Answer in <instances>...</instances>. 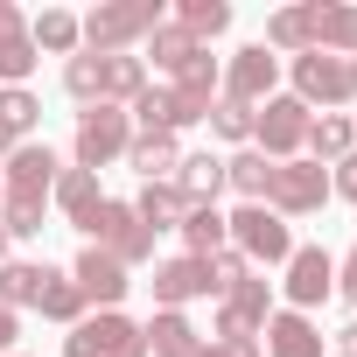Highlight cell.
I'll return each instance as SVG.
<instances>
[{"instance_id": "43", "label": "cell", "mask_w": 357, "mask_h": 357, "mask_svg": "<svg viewBox=\"0 0 357 357\" xmlns=\"http://www.w3.org/2000/svg\"><path fill=\"white\" fill-rule=\"evenodd\" d=\"M336 357H357V322H350V329L336 336Z\"/></svg>"}, {"instance_id": "44", "label": "cell", "mask_w": 357, "mask_h": 357, "mask_svg": "<svg viewBox=\"0 0 357 357\" xmlns=\"http://www.w3.org/2000/svg\"><path fill=\"white\" fill-rule=\"evenodd\" d=\"M8 245H15V238H8V231H0V266H8Z\"/></svg>"}, {"instance_id": "23", "label": "cell", "mask_w": 357, "mask_h": 357, "mask_svg": "<svg viewBox=\"0 0 357 357\" xmlns=\"http://www.w3.org/2000/svg\"><path fill=\"white\" fill-rule=\"evenodd\" d=\"M343 154H357V126H350L343 112H322V119H308V161L336 168Z\"/></svg>"}, {"instance_id": "20", "label": "cell", "mask_w": 357, "mask_h": 357, "mask_svg": "<svg viewBox=\"0 0 357 357\" xmlns=\"http://www.w3.org/2000/svg\"><path fill=\"white\" fill-rule=\"evenodd\" d=\"M225 190H238V204H266V190H273V161H266L259 147L225 154Z\"/></svg>"}, {"instance_id": "5", "label": "cell", "mask_w": 357, "mask_h": 357, "mask_svg": "<svg viewBox=\"0 0 357 357\" xmlns=\"http://www.w3.org/2000/svg\"><path fill=\"white\" fill-rule=\"evenodd\" d=\"M287 77H294V98L315 112H336V105H350L357 98V70L343 63V56H322V50H308V56H287Z\"/></svg>"}, {"instance_id": "9", "label": "cell", "mask_w": 357, "mask_h": 357, "mask_svg": "<svg viewBox=\"0 0 357 357\" xmlns=\"http://www.w3.org/2000/svg\"><path fill=\"white\" fill-rule=\"evenodd\" d=\"M126 119H133V133H183V126H197V119H211V98H183V91H168V84H147L133 105H126Z\"/></svg>"}, {"instance_id": "25", "label": "cell", "mask_w": 357, "mask_h": 357, "mask_svg": "<svg viewBox=\"0 0 357 357\" xmlns=\"http://www.w3.org/2000/svg\"><path fill=\"white\" fill-rule=\"evenodd\" d=\"M197 50H204V43H190V29H175V22H161V29H154V36L140 43V63H154L161 77H175V70H183V63H190Z\"/></svg>"}, {"instance_id": "31", "label": "cell", "mask_w": 357, "mask_h": 357, "mask_svg": "<svg viewBox=\"0 0 357 357\" xmlns=\"http://www.w3.org/2000/svg\"><path fill=\"white\" fill-rule=\"evenodd\" d=\"M266 50L273 56H308V8H273L266 15Z\"/></svg>"}, {"instance_id": "14", "label": "cell", "mask_w": 357, "mask_h": 357, "mask_svg": "<svg viewBox=\"0 0 357 357\" xmlns=\"http://www.w3.org/2000/svg\"><path fill=\"white\" fill-rule=\"evenodd\" d=\"M70 280H77V294H84L91 308H119V301H126V287H133V280H126V266H119L112 252H98V245H84V252H77Z\"/></svg>"}, {"instance_id": "6", "label": "cell", "mask_w": 357, "mask_h": 357, "mask_svg": "<svg viewBox=\"0 0 357 357\" xmlns=\"http://www.w3.org/2000/svg\"><path fill=\"white\" fill-rule=\"evenodd\" d=\"M84 238H91L98 252H112L126 273H133L140 259H154V231H147V225H140V211H133V204H119V197H105V204H98V218H91V231H84Z\"/></svg>"}, {"instance_id": "36", "label": "cell", "mask_w": 357, "mask_h": 357, "mask_svg": "<svg viewBox=\"0 0 357 357\" xmlns=\"http://www.w3.org/2000/svg\"><path fill=\"white\" fill-rule=\"evenodd\" d=\"M0 231H8V238H43V204H29V197H0Z\"/></svg>"}, {"instance_id": "34", "label": "cell", "mask_w": 357, "mask_h": 357, "mask_svg": "<svg viewBox=\"0 0 357 357\" xmlns=\"http://www.w3.org/2000/svg\"><path fill=\"white\" fill-rule=\"evenodd\" d=\"M63 91H70L77 105H98V91H105V56H84V50H77V56L63 63Z\"/></svg>"}, {"instance_id": "10", "label": "cell", "mask_w": 357, "mask_h": 357, "mask_svg": "<svg viewBox=\"0 0 357 357\" xmlns=\"http://www.w3.org/2000/svg\"><path fill=\"white\" fill-rule=\"evenodd\" d=\"M280 91V56L266 50V43H245L238 56H225V84H218V98H238V105H266Z\"/></svg>"}, {"instance_id": "28", "label": "cell", "mask_w": 357, "mask_h": 357, "mask_svg": "<svg viewBox=\"0 0 357 357\" xmlns=\"http://www.w3.org/2000/svg\"><path fill=\"white\" fill-rule=\"evenodd\" d=\"M183 245H190V259H211V252H225V245H231V231H225V211H218V204H190V218H183Z\"/></svg>"}, {"instance_id": "35", "label": "cell", "mask_w": 357, "mask_h": 357, "mask_svg": "<svg viewBox=\"0 0 357 357\" xmlns=\"http://www.w3.org/2000/svg\"><path fill=\"white\" fill-rule=\"evenodd\" d=\"M36 63H43V50L29 43V29L22 36H0V84H29Z\"/></svg>"}, {"instance_id": "7", "label": "cell", "mask_w": 357, "mask_h": 357, "mask_svg": "<svg viewBox=\"0 0 357 357\" xmlns=\"http://www.w3.org/2000/svg\"><path fill=\"white\" fill-rule=\"evenodd\" d=\"M63 357H147V336H140V322H126L119 308H91V315L63 336Z\"/></svg>"}, {"instance_id": "29", "label": "cell", "mask_w": 357, "mask_h": 357, "mask_svg": "<svg viewBox=\"0 0 357 357\" xmlns=\"http://www.w3.org/2000/svg\"><path fill=\"white\" fill-rule=\"evenodd\" d=\"M147 91V63L126 50V56H105V91H98V105H133Z\"/></svg>"}, {"instance_id": "27", "label": "cell", "mask_w": 357, "mask_h": 357, "mask_svg": "<svg viewBox=\"0 0 357 357\" xmlns=\"http://www.w3.org/2000/svg\"><path fill=\"white\" fill-rule=\"evenodd\" d=\"M29 43H36V50H50V56H77V50H84V36H77V15H70V8H43V15L29 22Z\"/></svg>"}, {"instance_id": "37", "label": "cell", "mask_w": 357, "mask_h": 357, "mask_svg": "<svg viewBox=\"0 0 357 357\" xmlns=\"http://www.w3.org/2000/svg\"><path fill=\"white\" fill-rule=\"evenodd\" d=\"M211 133H218V140H252V105L211 98Z\"/></svg>"}, {"instance_id": "45", "label": "cell", "mask_w": 357, "mask_h": 357, "mask_svg": "<svg viewBox=\"0 0 357 357\" xmlns=\"http://www.w3.org/2000/svg\"><path fill=\"white\" fill-rule=\"evenodd\" d=\"M15 357H22V350H15Z\"/></svg>"}, {"instance_id": "1", "label": "cell", "mask_w": 357, "mask_h": 357, "mask_svg": "<svg viewBox=\"0 0 357 357\" xmlns=\"http://www.w3.org/2000/svg\"><path fill=\"white\" fill-rule=\"evenodd\" d=\"M161 22H168L161 0H98L91 15H77V36H84V56H126Z\"/></svg>"}, {"instance_id": "26", "label": "cell", "mask_w": 357, "mask_h": 357, "mask_svg": "<svg viewBox=\"0 0 357 357\" xmlns=\"http://www.w3.org/2000/svg\"><path fill=\"white\" fill-rule=\"evenodd\" d=\"M175 29H190V43H218L225 29H231V8H225V0H175V15H168Z\"/></svg>"}, {"instance_id": "18", "label": "cell", "mask_w": 357, "mask_h": 357, "mask_svg": "<svg viewBox=\"0 0 357 357\" xmlns=\"http://www.w3.org/2000/svg\"><path fill=\"white\" fill-rule=\"evenodd\" d=\"M126 168L140 175V183H175V168H183V147H175L168 133H133Z\"/></svg>"}, {"instance_id": "41", "label": "cell", "mask_w": 357, "mask_h": 357, "mask_svg": "<svg viewBox=\"0 0 357 357\" xmlns=\"http://www.w3.org/2000/svg\"><path fill=\"white\" fill-rule=\"evenodd\" d=\"M15 336H22V315L0 308V357H15Z\"/></svg>"}, {"instance_id": "42", "label": "cell", "mask_w": 357, "mask_h": 357, "mask_svg": "<svg viewBox=\"0 0 357 357\" xmlns=\"http://www.w3.org/2000/svg\"><path fill=\"white\" fill-rule=\"evenodd\" d=\"M22 29H29V15L15 8V0H0V36H22Z\"/></svg>"}, {"instance_id": "19", "label": "cell", "mask_w": 357, "mask_h": 357, "mask_svg": "<svg viewBox=\"0 0 357 357\" xmlns=\"http://www.w3.org/2000/svg\"><path fill=\"white\" fill-rule=\"evenodd\" d=\"M140 336H147V357H197V343H204L183 308H154V322Z\"/></svg>"}, {"instance_id": "24", "label": "cell", "mask_w": 357, "mask_h": 357, "mask_svg": "<svg viewBox=\"0 0 357 357\" xmlns=\"http://www.w3.org/2000/svg\"><path fill=\"white\" fill-rule=\"evenodd\" d=\"M36 308H43L50 322H63V329H77V322L91 315V301L77 294V280H70V273H56V266L43 273V294H36Z\"/></svg>"}, {"instance_id": "39", "label": "cell", "mask_w": 357, "mask_h": 357, "mask_svg": "<svg viewBox=\"0 0 357 357\" xmlns=\"http://www.w3.org/2000/svg\"><path fill=\"white\" fill-rule=\"evenodd\" d=\"M329 197H350V204H357V154H343V161L329 168Z\"/></svg>"}, {"instance_id": "8", "label": "cell", "mask_w": 357, "mask_h": 357, "mask_svg": "<svg viewBox=\"0 0 357 357\" xmlns=\"http://www.w3.org/2000/svg\"><path fill=\"white\" fill-rule=\"evenodd\" d=\"M322 204H329V168H322V161H308V154H294V161H273L266 211H280V218H315Z\"/></svg>"}, {"instance_id": "21", "label": "cell", "mask_w": 357, "mask_h": 357, "mask_svg": "<svg viewBox=\"0 0 357 357\" xmlns=\"http://www.w3.org/2000/svg\"><path fill=\"white\" fill-rule=\"evenodd\" d=\"M133 211H140V225H147V231H183V218H190V197L175 190V183H140Z\"/></svg>"}, {"instance_id": "38", "label": "cell", "mask_w": 357, "mask_h": 357, "mask_svg": "<svg viewBox=\"0 0 357 357\" xmlns=\"http://www.w3.org/2000/svg\"><path fill=\"white\" fill-rule=\"evenodd\" d=\"M204 266H211V294H218V301H225V294H231V287L252 273V266H245V252H231V245H225V252H211Z\"/></svg>"}, {"instance_id": "15", "label": "cell", "mask_w": 357, "mask_h": 357, "mask_svg": "<svg viewBox=\"0 0 357 357\" xmlns=\"http://www.w3.org/2000/svg\"><path fill=\"white\" fill-rule=\"evenodd\" d=\"M259 357H322V329L301 308H273L259 329Z\"/></svg>"}, {"instance_id": "2", "label": "cell", "mask_w": 357, "mask_h": 357, "mask_svg": "<svg viewBox=\"0 0 357 357\" xmlns=\"http://www.w3.org/2000/svg\"><path fill=\"white\" fill-rule=\"evenodd\" d=\"M126 147H133V119H126V105H84L77 112V133H70V168H112V161H126Z\"/></svg>"}, {"instance_id": "17", "label": "cell", "mask_w": 357, "mask_h": 357, "mask_svg": "<svg viewBox=\"0 0 357 357\" xmlns=\"http://www.w3.org/2000/svg\"><path fill=\"white\" fill-rule=\"evenodd\" d=\"M50 204H56L77 231H91V218H98L105 190H98V175H91V168H63V175H56V190H50Z\"/></svg>"}, {"instance_id": "12", "label": "cell", "mask_w": 357, "mask_h": 357, "mask_svg": "<svg viewBox=\"0 0 357 357\" xmlns=\"http://www.w3.org/2000/svg\"><path fill=\"white\" fill-rule=\"evenodd\" d=\"M56 175H63L56 147H50V140H22V147L8 154V175H0V197H29V204H50Z\"/></svg>"}, {"instance_id": "13", "label": "cell", "mask_w": 357, "mask_h": 357, "mask_svg": "<svg viewBox=\"0 0 357 357\" xmlns=\"http://www.w3.org/2000/svg\"><path fill=\"white\" fill-rule=\"evenodd\" d=\"M308 50L322 56H357V8L350 0H308Z\"/></svg>"}, {"instance_id": "32", "label": "cell", "mask_w": 357, "mask_h": 357, "mask_svg": "<svg viewBox=\"0 0 357 357\" xmlns=\"http://www.w3.org/2000/svg\"><path fill=\"white\" fill-rule=\"evenodd\" d=\"M218 84H225V63H218L211 50H197L183 70L168 77V91H183V98H218Z\"/></svg>"}, {"instance_id": "33", "label": "cell", "mask_w": 357, "mask_h": 357, "mask_svg": "<svg viewBox=\"0 0 357 357\" xmlns=\"http://www.w3.org/2000/svg\"><path fill=\"white\" fill-rule=\"evenodd\" d=\"M36 119H43V98H36L29 84H0V126H8L15 140H29Z\"/></svg>"}, {"instance_id": "4", "label": "cell", "mask_w": 357, "mask_h": 357, "mask_svg": "<svg viewBox=\"0 0 357 357\" xmlns=\"http://www.w3.org/2000/svg\"><path fill=\"white\" fill-rule=\"evenodd\" d=\"M308 105L294 98V91H273L266 105H252V147L266 154V161H294L301 147H308Z\"/></svg>"}, {"instance_id": "3", "label": "cell", "mask_w": 357, "mask_h": 357, "mask_svg": "<svg viewBox=\"0 0 357 357\" xmlns=\"http://www.w3.org/2000/svg\"><path fill=\"white\" fill-rule=\"evenodd\" d=\"M225 231H231V252H245V266H287V252H294V225L266 204H238L225 218Z\"/></svg>"}, {"instance_id": "22", "label": "cell", "mask_w": 357, "mask_h": 357, "mask_svg": "<svg viewBox=\"0 0 357 357\" xmlns=\"http://www.w3.org/2000/svg\"><path fill=\"white\" fill-rule=\"evenodd\" d=\"M175 190H183L190 204H218V197H225V154H183Z\"/></svg>"}, {"instance_id": "11", "label": "cell", "mask_w": 357, "mask_h": 357, "mask_svg": "<svg viewBox=\"0 0 357 357\" xmlns=\"http://www.w3.org/2000/svg\"><path fill=\"white\" fill-rule=\"evenodd\" d=\"M280 294H287V308H322L329 294H336V259L322 252V245H294L287 252V266H280Z\"/></svg>"}, {"instance_id": "30", "label": "cell", "mask_w": 357, "mask_h": 357, "mask_svg": "<svg viewBox=\"0 0 357 357\" xmlns=\"http://www.w3.org/2000/svg\"><path fill=\"white\" fill-rule=\"evenodd\" d=\"M43 273L50 266H36V259H8V266H0V308H36V294H43Z\"/></svg>"}, {"instance_id": "40", "label": "cell", "mask_w": 357, "mask_h": 357, "mask_svg": "<svg viewBox=\"0 0 357 357\" xmlns=\"http://www.w3.org/2000/svg\"><path fill=\"white\" fill-rule=\"evenodd\" d=\"M336 294H343V301H350V308H357V252H350V259H343V266H336Z\"/></svg>"}, {"instance_id": "16", "label": "cell", "mask_w": 357, "mask_h": 357, "mask_svg": "<svg viewBox=\"0 0 357 357\" xmlns=\"http://www.w3.org/2000/svg\"><path fill=\"white\" fill-rule=\"evenodd\" d=\"M147 287H154V301H161V308H183V301H204V294H211V266H204V259H190V252H175V259H161V266H154V280H147Z\"/></svg>"}]
</instances>
